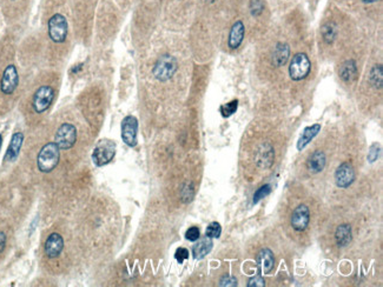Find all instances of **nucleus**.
<instances>
[{"label": "nucleus", "instance_id": "obj_35", "mask_svg": "<svg viewBox=\"0 0 383 287\" xmlns=\"http://www.w3.org/2000/svg\"><path fill=\"white\" fill-rule=\"evenodd\" d=\"M83 68V65H76V67H73V70H72V73H77L79 70H82Z\"/></svg>", "mask_w": 383, "mask_h": 287}, {"label": "nucleus", "instance_id": "obj_14", "mask_svg": "<svg viewBox=\"0 0 383 287\" xmlns=\"http://www.w3.org/2000/svg\"><path fill=\"white\" fill-rule=\"evenodd\" d=\"M244 34H246V28H244V24L238 20L232 25L231 31L229 34V47L231 50H236V48L240 47L244 39Z\"/></svg>", "mask_w": 383, "mask_h": 287}, {"label": "nucleus", "instance_id": "obj_29", "mask_svg": "<svg viewBox=\"0 0 383 287\" xmlns=\"http://www.w3.org/2000/svg\"><path fill=\"white\" fill-rule=\"evenodd\" d=\"M200 237H201L200 228L196 227V226H194V227H190L185 233V238L189 240V242H197V240L200 239Z\"/></svg>", "mask_w": 383, "mask_h": 287}, {"label": "nucleus", "instance_id": "obj_5", "mask_svg": "<svg viewBox=\"0 0 383 287\" xmlns=\"http://www.w3.org/2000/svg\"><path fill=\"white\" fill-rule=\"evenodd\" d=\"M48 26V37L51 40L54 42H60L65 41L66 37H68V21H66L65 17L63 14L56 13L48 19L47 22Z\"/></svg>", "mask_w": 383, "mask_h": 287}, {"label": "nucleus", "instance_id": "obj_18", "mask_svg": "<svg viewBox=\"0 0 383 287\" xmlns=\"http://www.w3.org/2000/svg\"><path fill=\"white\" fill-rule=\"evenodd\" d=\"M325 167V154L322 151H315L309 159L307 160L308 171L316 174L324 170Z\"/></svg>", "mask_w": 383, "mask_h": 287}, {"label": "nucleus", "instance_id": "obj_6", "mask_svg": "<svg viewBox=\"0 0 383 287\" xmlns=\"http://www.w3.org/2000/svg\"><path fill=\"white\" fill-rule=\"evenodd\" d=\"M54 98V90L51 86L43 85L34 92L32 98V107L36 113H44L48 110Z\"/></svg>", "mask_w": 383, "mask_h": 287}, {"label": "nucleus", "instance_id": "obj_30", "mask_svg": "<svg viewBox=\"0 0 383 287\" xmlns=\"http://www.w3.org/2000/svg\"><path fill=\"white\" fill-rule=\"evenodd\" d=\"M175 258L178 263L182 264L184 260H186L189 258V251L184 247L177 248V251H176V253H175Z\"/></svg>", "mask_w": 383, "mask_h": 287}, {"label": "nucleus", "instance_id": "obj_8", "mask_svg": "<svg viewBox=\"0 0 383 287\" xmlns=\"http://www.w3.org/2000/svg\"><path fill=\"white\" fill-rule=\"evenodd\" d=\"M19 84V76L17 67L14 65H7L2 72L1 80H0V91L6 96L12 94Z\"/></svg>", "mask_w": 383, "mask_h": 287}, {"label": "nucleus", "instance_id": "obj_12", "mask_svg": "<svg viewBox=\"0 0 383 287\" xmlns=\"http://www.w3.org/2000/svg\"><path fill=\"white\" fill-rule=\"evenodd\" d=\"M64 248V239L59 233L48 235L45 243V253L48 258H57Z\"/></svg>", "mask_w": 383, "mask_h": 287}, {"label": "nucleus", "instance_id": "obj_31", "mask_svg": "<svg viewBox=\"0 0 383 287\" xmlns=\"http://www.w3.org/2000/svg\"><path fill=\"white\" fill-rule=\"evenodd\" d=\"M379 152H380V147L377 144L371 145L369 153H368V160H369L370 163H374L375 160H377V158H379Z\"/></svg>", "mask_w": 383, "mask_h": 287}, {"label": "nucleus", "instance_id": "obj_38", "mask_svg": "<svg viewBox=\"0 0 383 287\" xmlns=\"http://www.w3.org/2000/svg\"><path fill=\"white\" fill-rule=\"evenodd\" d=\"M206 1H209V2H215L216 0H206Z\"/></svg>", "mask_w": 383, "mask_h": 287}, {"label": "nucleus", "instance_id": "obj_34", "mask_svg": "<svg viewBox=\"0 0 383 287\" xmlns=\"http://www.w3.org/2000/svg\"><path fill=\"white\" fill-rule=\"evenodd\" d=\"M5 245H6V235L2 233V232H0V253L4 251Z\"/></svg>", "mask_w": 383, "mask_h": 287}, {"label": "nucleus", "instance_id": "obj_27", "mask_svg": "<svg viewBox=\"0 0 383 287\" xmlns=\"http://www.w3.org/2000/svg\"><path fill=\"white\" fill-rule=\"evenodd\" d=\"M221 233H222V227L221 225L218 223H211L210 225L208 226V228H206L205 231V235L209 238H220L221 237Z\"/></svg>", "mask_w": 383, "mask_h": 287}, {"label": "nucleus", "instance_id": "obj_33", "mask_svg": "<svg viewBox=\"0 0 383 287\" xmlns=\"http://www.w3.org/2000/svg\"><path fill=\"white\" fill-rule=\"evenodd\" d=\"M221 286H237V280H236L235 277H231V275H225L221 279L220 283Z\"/></svg>", "mask_w": 383, "mask_h": 287}, {"label": "nucleus", "instance_id": "obj_24", "mask_svg": "<svg viewBox=\"0 0 383 287\" xmlns=\"http://www.w3.org/2000/svg\"><path fill=\"white\" fill-rule=\"evenodd\" d=\"M370 82L374 87H382V66L381 65H376L374 66L373 70L370 72Z\"/></svg>", "mask_w": 383, "mask_h": 287}, {"label": "nucleus", "instance_id": "obj_36", "mask_svg": "<svg viewBox=\"0 0 383 287\" xmlns=\"http://www.w3.org/2000/svg\"><path fill=\"white\" fill-rule=\"evenodd\" d=\"M363 2H367V4H371V2H375L377 0H362Z\"/></svg>", "mask_w": 383, "mask_h": 287}, {"label": "nucleus", "instance_id": "obj_32", "mask_svg": "<svg viewBox=\"0 0 383 287\" xmlns=\"http://www.w3.org/2000/svg\"><path fill=\"white\" fill-rule=\"evenodd\" d=\"M264 285H266V281H264L263 278L260 277V275L251 278V279L249 280V283H248V287H263Z\"/></svg>", "mask_w": 383, "mask_h": 287}, {"label": "nucleus", "instance_id": "obj_4", "mask_svg": "<svg viewBox=\"0 0 383 287\" xmlns=\"http://www.w3.org/2000/svg\"><path fill=\"white\" fill-rule=\"evenodd\" d=\"M310 70H312V62L305 53H297L293 56V58L289 66L290 78L295 82L307 78L309 76Z\"/></svg>", "mask_w": 383, "mask_h": 287}, {"label": "nucleus", "instance_id": "obj_16", "mask_svg": "<svg viewBox=\"0 0 383 287\" xmlns=\"http://www.w3.org/2000/svg\"><path fill=\"white\" fill-rule=\"evenodd\" d=\"M257 260L258 266L261 267V271L263 272L264 274L270 273L272 271L273 265H275V258H273L272 252L270 251L269 248H263L261 249L260 253L257 254Z\"/></svg>", "mask_w": 383, "mask_h": 287}, {"label": "nucleus", "instance_id": "obj_25", "mask_svg": "<svg viewBox=\"0 0 383 287\" xmlns=\"http://www.w3.org/2000/svg\"><path fill=\"white\" fill-rule=\"evenodd\" d=\"M237 107H238V100H232V102H227L225 105H222L220 107V111L222 116L227 118L232 116V114L237 111Z\"/></svg>", "mask_w": 383, "mask_h": 287}, {"label": "nucleus", "instance_id": "obj_1", "mask_svg": "<svg viewBox=\"0 0 383 287\" xmlns=\"http://www.w3.org/2000/svg\"><path fill=\"white\" fill-rule=\"evenodd\" d=\"M60 159V148L56 143H48L43 146L40 150L37 164L38 168L43 173H50L57 167Z\"/></svg>", "mask_w": 383, "mask_h": 287}, {"label": "nucleus", "instance_id": "obj_7", "mask_svg": "<svg viewBox=\"0 0 383 287\" xmlns=\"http://www.w3.org/2000/svg\"><path fill=\"white\" fill-rule=\"evenodd\" d=\"M77 140V130L72 124L60 125L54 138V143L60 150H70L72 146L76 144Z\"/></svg>", "mask_w": 383, "mask_h": 287}, {"label": "nucleus", "instance_id": "obj_2", "mask_svg": "<svg viewBox=\"0 0 383 287\" xmlns=\"http://www.w3.org/2000/svg\"><path fill=\"white\" fill-rule=\"evenodd\" d=\"M177 60L172 56H170V54H164V56L159 57V59L157 60L152 72H154L155 78L164 82H168V80H170L175 76V73L177 72Z\"/></svg>", "mask_w": 383, "mask_h": 287}, {"label": "nucleus", "instance_id": "obj_10", "mask_svg": "<svg viewBox=\"0 0 383 287\" xmlns=\"http://www.w3.org/2000/svg\"><path fill=\"white\" fill-rule=\"evenodd\" d=\"M355 180V171L350 163H343L335 172V183L339 188L349 187Z\"/></svg>", "mask_w": 383, "mask_h": 287}, {"label": "nucleus", "instance_id": "obj_21", "mask_svg": "<svg viewBox=\"0 0 383 287\" xmlns=\"http://www.w3.org/2000/svg\"><path fill=\"white\" fill-rule=\"evenodd\" d=\"M335 239L338 246L343 247V246L349 245L351 242V227L348 224H343V225L338 226L336 229L335 233Z\"/></svg>", "mask_w": 383, "mask_h": 287}, {"label": "nucleus", "instance_id": "obj_28", "mask_svg": "<svg viewBox=\"0 0 383 287\" xmlns=\"http://www.w3.org/2000/svg\"><path fill=\"white\" fill-rule=\"evenodd\" d=\"M263 0H251V4H250V10H251L252 16H260L263 12Z\"/></svg>", "mask_w": 383, "mask_h": 287}, {"label": "nucleus", "instance_id": "obj_20", "mask_svg": "<svg viewBox=\"0 0 383 287\" xmlns=\"http://www.w3.org/2000/svg\"><path fill=\"white\" fill-rule=\"evenodd\" d=\"M321 131V125L319 124H315L312 126H308L307 128H304L303 133H302L301 138L298 139L297 143V150L302 151L305 146L308 145L312 140L318 134V132Z\"/></svg>", "mask_w": 383, "mask_h": 287}, {"label": "nucleus", "instance_id": "obj_17", "mask_svg": "<svg viewBox=\"0 0 383 287\" xmlns=\"http://www.w3.org/2000/svg\"><path fill=\"white\" fill-rule=\"evenodd\" d=\"M289 54H290L289 45L284 44V42H278L272 52V57H271L272 65H275L276 67H281V66L286 65L288 59H289Z\"/></svg>", "mask_w": 383, "mask_h": 287}, {"label": "nucleus", "instance_id": "obj_19", "mask_svg": "<svg viewBox=\"0 0 383 287\" xmlns=\"http://www.w3.org/2000/svg\"><path fill=\"white\" fill-rule=\"evenodd\" d=\"M212 246H214V244H212L211 238L206 237V235L203 239L198 240V243H196L194 248H192V254H194L195 259H203L206 254L210 253Z\"/></svg>", "mask_w": 383, "mask_h": 287}, {"label": "nucleus", "instance_id": "obj_9", "mask_svg": "<svg viewBox=\"0 0 383 287\" xmlns=\"http://www.w3.org/2000/svg\"><path fill=\"white\" fill-rule=\"evenodd\" d=\"M137 118L134 116H128L124 118L122 122V139L130 147H135L137 145Z\"/></svg>", "mask_w": 383, "mask_h": 287}, {"label": "nucleus", "instance_id": "obj_37", "mask_svg": "<svg viewBox=\"0 0 383 287\" xmlns=\"http://www.w3.org/2000/svg\"><path fill=\"white\" fill-rule=\"evenodd\" d=\"M1 145H2V136L0 134V148H1Z\"/></svg>", "mask_w": 383, "mask_h": 287}, {"label": "nucleus", "instance_id": "obj_3", "mask_svg": "<svg viewBox=\"0 0 383 287\" xmlns=\"http://www.w3.org/2000/svg\"><path fill=\"white\" fill-rule=\"evenodd\" d=\"M116 154V144L112 140H100L92 153V160L96 166H105L113 159Z\"/></svg>", "mask_w": 383, "mask_h": 287}, {"label": "nucleus", "instance_id": "obj_26", "mask_svg": "<svg viewBox=\"0 0 383 287\" xmlns=\"http://www.w3.org/2000/svg\"><path fill=\"white\" fill-rule=\"evenodd\" d=\"M270 192H271V186L270 185L262 186V187L258 188L257 191L255 192V194H253V204L260 203V200L263 199V198H266L267 196H269Z\"/></svg>", "mask_w": 383, "mask_h": 287}, {"label": "nucleus", "instance_id": "obj_39", "mask_svg": "<svg viewBox=\"0 0 383 287\" xmlns=\"http://www.w3.org/2000/svg\"><path fill=\"white\" fill-rule=\"evenodd\" d=\"M13 1H14V0H13Z\"/></svg>", "mask_w": 383, "mask_h": 287}, {"label": "nucleus", "instance_id": "obj_15", "mask_svg": "<svg viewBox=\"0 0 383 287\" xmlns=\"http://www.w3.org/2000/svg\"><path fill=\"white\" fill-rule=\"evenodd\" d=\"M23 142H24V134L22 132H16L12 136L11 139L10 146H8L6 154H5V160L7 162H14L19 156L20 148L23 146Z\"/></svg>", "mask_w": 383, "mask_h": 287}, {"label": "nucleus", "instance_id": "obj_23", "mask_svg": "<svg viewBox=\"0 0 383 287\" xmlns=\"http://www.w3.org/2000/svg\"><path fill=\"white\" fill-rule=\"evenodd\" d=\"M336 34H338V27L333 22H328L322 27V37L327 44H331L335 40Z\"/></svg>", "mask_w": 383, "mask_h": 287}, {"label": "nucleus", "instance_id": "obj_11", "mask_svg": "<svg viewBox=\"0 0 383 287\" xmlns=\"http://www.w3.org/2000/svg\"><path fill=\"white\" fill-rule=\"evenodd\" d=\"M310 222V211L308 206L299 205L293 209L292 215V226L295 231L302 232L308 227Z\"/></svg>", "mask_w": 383, "mask_h": 287}, {"label": "nucleus", "instance_id": "obj_13", "mask_svg": "<svg viewBox=\"0 0 383 287\" xmlns=\"http://www.w3.org/2000/svg\"><path fill=\"white\" fill-rule=\"evenodd\" d=\"M273 162V148L269 144H263L258 148L256 154V163L262 168H267L271 166Z\"/></svg>", "mask_w": 383, "mask_h": 287}, {"label": "nucleus", "instance_id": "obj_22", "mask_svg": "<svg viewBox=\"0 0 383 287\" xmlns=\"http://www.w3.org/2000/svg\"><path fill=\"white\" fill-rule=\"evenodd\" d=\"M356 73H357V68L354 60H347V62H344L343 64L341 65V67H339V71H338L339 77H341L344 82H350V80H353L356 77Z\"/></svg>", "mask_w": 383, "mask_h": 287}]
</instances>
